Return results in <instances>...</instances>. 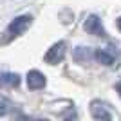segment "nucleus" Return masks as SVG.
Listing matches in <instances>:
<instances>
[{
    "label": "nucleus",
    "instance_id": "1",
    "mask_svg": "<svg viewBox=\"0 0 121 121\" xmlns=\"http://www.w3.org/2000/svg\"><path fill=\"white\" fill-rule=\"evenodd\" d=\"M31 22H33V18H31L29 15L16 16L15 20L7 25V35H9V36H20V35H24L25 31L29 29Z\"/></svg>",
    "mask_w": 121,
    "mask_h": 121
},
{
    "label": "nucleus",
    "instance_id": "2",
    "mask_svg": "<svg viewBox=\"0 0 121 121\" xmlns=\"http://www.w3.org/2000/svg\"><path fill=\"white\" fill-rule=\"evenodd\" d=\"M65 51H67L65 42H58L54 45H51V49L47 51L45 56H43V60H45V63H49V65H56V63H60V61L65 58Z\"/></svg>",
    "mask_w": 121,
    "mask_h": 121
},
{
    "label": "nucleus",
    "instance_id": "3",
    "mask_svg": "<svg viewBox=\"0 0 121 121\" xmlns=\"http://www.w3.org/2000/svg\"><path fill=\"white\" fill-rule=\"evenodd\" d=\"M85 31L89 33V35H94V36H105V27H103V24H101V20L98 18L96 15H91L87 16L85 20Z\"/></svg>",
    "mask_w": 121,
    "mask_h": 121
},
{
    "label": "nucleus",
    "instance_id": "4",
    "mask_svg": "<svg viewBox=\"0 0 121 121\" xmlns=\"http://www.w3.org/2000/svg\"><path fill=\"white\" fill-rule=\"evenodd\" d=\"M45 76L42 74L40 71H29L27 72V87L31 91H40L45 87Z\"/></svg>",
    "mask_w": 121,
    "mask_h": 121
},
{
    "label": "nucleus",
    "instance_id": "5",
    "mask_svg": "<svg viewBox=\"0 0 121 121\" xmlns=\"http://www.w3.org/2000/svg\"><path fill=\"white\" fill-rule=\"evenodd\" d=\"M91 114L94 119H112V114L107 110V107L101 101H92L91 103Z\"/></svg>",
    "mask_w": 121,
    "mask_h": 121
},
{
    "label": "nucleus",
    "instance_id": "6",
    "mask_svg": "<svg viewBox=\"0 0 121 121\" xmlns=\"http://www.w3.org/2000/svg\"><path fill=\"white\" fill-rule=\"evenodd\" d=\"M72 58H74L78 63H87L94 58V51L91 47H76L72 51Z\"/></svg>",
    "mask_w": 121,
    "mask_h": 121
},
{
    "label": "nucleus",
    "instance_id": "7",
    "mask_svg": "<svg viewBox=\"0 0 121 121\" xmlns=\"http://www.w3.org/2000/svg\"><path fill=\"white\" fill-rule=\"evenodd\" d=\"M18 85H20V76L16 72L0 74V87H18Z\"/></svg>",
    "mask_w": 121,
    "mask_h": 121
},
{
    "label": "nucleus",
    "instance_id": "8",
    "mask_svg": "<svg viewBox=\"0 0 121 121\" xmlns=\"http://www.w3.org/2000/svg\"><path fill=\"white\" fill-rule=\"evenodd\" d=\"M94 58H96L99 63H103V65H114V61H116L114 54L108 52V51H105V49H98L96 52H94Z\"/></svg>",
    "mask_w": 121,
    "mask_h": 121
},
{
    "label": "nucleus",
    "instance_id": "9",
    "mask_svg": "<svg viewBox=\"0 0 121 121\" xmlns=\"http://www.w3.org/2000/svg\"><path fill=\"white\" fill-rule=\"evenodd\" d=\"M11 110H13V103H11V99H7V98H4V96H0V116L9 114Z\"/></svg>",
    "mask_w": 121,
    "mask_h": 121
},
{
    "label": "nucleus",
    "instance_id": "10",
    "mask_svg": "<svg viewBox=\"0 0 121 121\" xmlns=\"http://www.w3.org/2000/svg\"><path fill=\"white\" fill-rule=\"evenodd\" d=\"M116 91H117V94L121 96V80H119V81L116 83Z\"/></svg>",
    "mask_w": 121,
    "mask_h": 121
},
{
    "label": "nucleus",
    "instance_id": "11",
    "mask_svg": "<svg viewBox=\"0 0 121 121\" xmlns=\"http://www.w3.org/2000/svg\"><path fill=\"white\" fill-rule=\"evenodd\" d=\"M117 29L121 31V16H119V18H117Z\"/></svg>",
    "mask_w": 121,
    "mask_h": 121
}]
</instances>
